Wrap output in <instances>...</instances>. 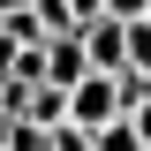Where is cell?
<instances>
[{
    "label": "cell",
    "instance_id": "3",
    "mask_svg": "<svg viewBox=\"0 0 151 151\" xmlns=\"http://www.w3.org/2000/svg\"><path fill=\"white\" fill-rule=\"evenodd\" d=\"M45 76H53V83H83V76H91V53H83V23H76V30H60V38H45Z\"/></svg>",
    "mask_w": 151,
    "mask_h": 151
},
{
    "label": "cell",
    "instance_id": "11",
    "mask_svg": "<svg viewBox=\"0 0 151 151\" xmlns=\"http://www.w3.org/2000/svg\"><path fill=\"white\" fill-rule=\"evenodd\" d=\"M129 121H136V129H144V144H151V91H144V98H136V106H129Z\"/></svg>",
    "mask_w": 151,
    "mask_h": 151
},
{
    "label": "cell",
    "instance_id": "6",
    "mask_svg": "<svg viewBox=\"0 0 151 151\" xmlns=\"http://www.w3.org/2000/svg\"><path fill=\"white\" fill-rule=\"evenodd\" d=\"M0 30L15 38V45H45V23H38V0H30V8H0Z\"/></svg>",
    "mask_w": 151,
    "mask_h": 151
},
{
    "label": "cell",
    "instance_id": "8",
    "mask_svg": "<svg viewBox=\"0 0 151 151\" xmlns=\"http://www.w3.org/2000/svg\"><path fill=\"white\" fill-rule=\"evenodd\" d=\"M38 23H45V38H60V30H76L83 15H76L68 0H38Z\"/></svg>",
    "mask_w": 151,
    "mask_h": 151
},
{
    "label": "cell",
    "instance_id": "10",
    "mask_svg": "<svg viewBox=\"0 0 151 151\" xmlns=\"http://www.w3.org/2000/svg\"><path fill=\"white\" fill-rule=\"evenodd\" d=\"M53 151H91V129H83V121H60V129H53Z\"/></svg>",
    "mask_w": 151,
    "mask_h": 151
},
{
    "label": "cell",
    "instance_id": "16",
    "mask_svg": "<svg viewBox=\"0 0 151 151\" xmlns=\"http://www.w3.org/2000/svg\"><path fill=\"white\" fill-rule=\"evenodd\" d=\"M144 151H151V144H144Z\"/></svg>",
    "mask_w": 151,
    "mask_h": 151
},
{
    "label": "cell",
    "instance_id": "5",
    "mask_svg": "<svg viewBox=\"0 0 151 151\" xmlns=\"http://www.w3.org/2000/svg\"><path fill=\"white\" fill-rule=\"evenodd\" d=\"M91 151H144V129H136L129 113H113L106 129H91Z\"/></svg>",
    "mask_w": 151,
    "mask_h": 151
},
{
    "label": "cell",
    "instance_id": "4",
    "mask_svg": "<svg viewBox=\"0 0 151 151\" xmlns=\"http://www.w3.org/2000/svg\"><path fill=\"white\" fill-rule=\"evenodd\" d=\"M15 113H23V121H38V129H60V121H68V83H53V76H45V83H30Z\"/></svg>",
    "mask_w": 151,
    "mask_h": 151
},
{
    "label": "cell",
    "instance_id": "12",
    "mask_svg": "<svg viewBox=\"0 0 151 151\" xmlns=\"http://www.w3.org/2000/svg\"><path fill=\"white\" fill-rule=\"evenodd\" d=\"M151 0H106V15H144Z\"/></svg>",
    "mask_w": 151,
    "mask_h": 151
},
{
    "label": "cell",
    "instance_id": "1",
    "mask_svg": "<svg viewBox=\"0 0 151 151\" xmlns=\"http://www.w3.org/2000/svg\"><path fill=\"white\" fill-rule=\"evenodd\" d=\"M113 113H129V98H121V76L91 68V76L68 91V121H83V129H106Z\"/></svg>",
    "mask_w": 151,
    "mask_h": 151
},
{
    "label": "cell",
    "instance_id": "13",
    "mask_svg": "<svg viewBox=\"0 0 151 151\" xmlns=\"http://www.w3.org/2000/svg\"><path fill=\"white\" fill-rule=\"evenodd\" d=\"M68 8H76L83 23H91V15H106V0H68Z\"/></svg>",
    "mask_w": 151,
    "mask_h": 151
},
{
    "label": "cell",
    "instance_id": "15",
    "mask_svg": "<svg viewBox=\"0 0 151 151\" xmlns=\"http://www.w3.org/2000/svg\"><path fill=\"white\" fill-rule=\"evenodd\" d=\"M144 15H151V8H144Z\"/></svg>",
    "mask_w": 151,
    "mask_h": 151
},
{
    "label": "cell",
    "instance_id": "7",
    "mask_svg": "<svg viewBox=\"0 0 151 151\" xmlns=\"http://www.w3.org/2000/svg\"><path fill=\"white\" fill-rule=\"evenodd\" d=\"M0 144H8V151H53V129H38V121H23V113H15Z\"/></svg>",
    "mask_w": 151,
    "mask_h": 151
},
{
    "label": "cell",
    "instance_id": "14",
    "mask_svg": "<svg viewBox=\"0 0 151 151\" xmlns=\"http://www.w3.org/2000/svg\"><path fill=\"white\" fill-rule=\"evenodd\" d=\"M0 8H30V0H0Z\"/></svg>",
    "mask_w": 151,
    "mask_h": 151
},
{
    "label": "cell",
    "instance_id": "9",
    "mask_svg": "<svg viewBox=\"0 0 151 151\" xmlns=\"http://www.w3.org/2000/svg\"><path fill=\"white\" fill-rule=\"evenodd\" d=\"M8 76H23V83H45V45H23V53H15V68H8Z\"/></svg>",
    "mask_w": 151,
    "mask_h": 151
},
{
    "label": "cell",
    "instance_id": "2",
    "mask_svg": "<svg viewBox=\"0 0 151 151\" xmlns=\"http://www.w3.org/2000/svg\"><path fill=\"white\" fill-rule=\"evenodd\" d=\"M83 53H91V68L121 76V68H129V23H121V15H91V23H83Z\"/></svg>",
    "mask_w": 151,
    "mask_h": 151
}]
</instances>
